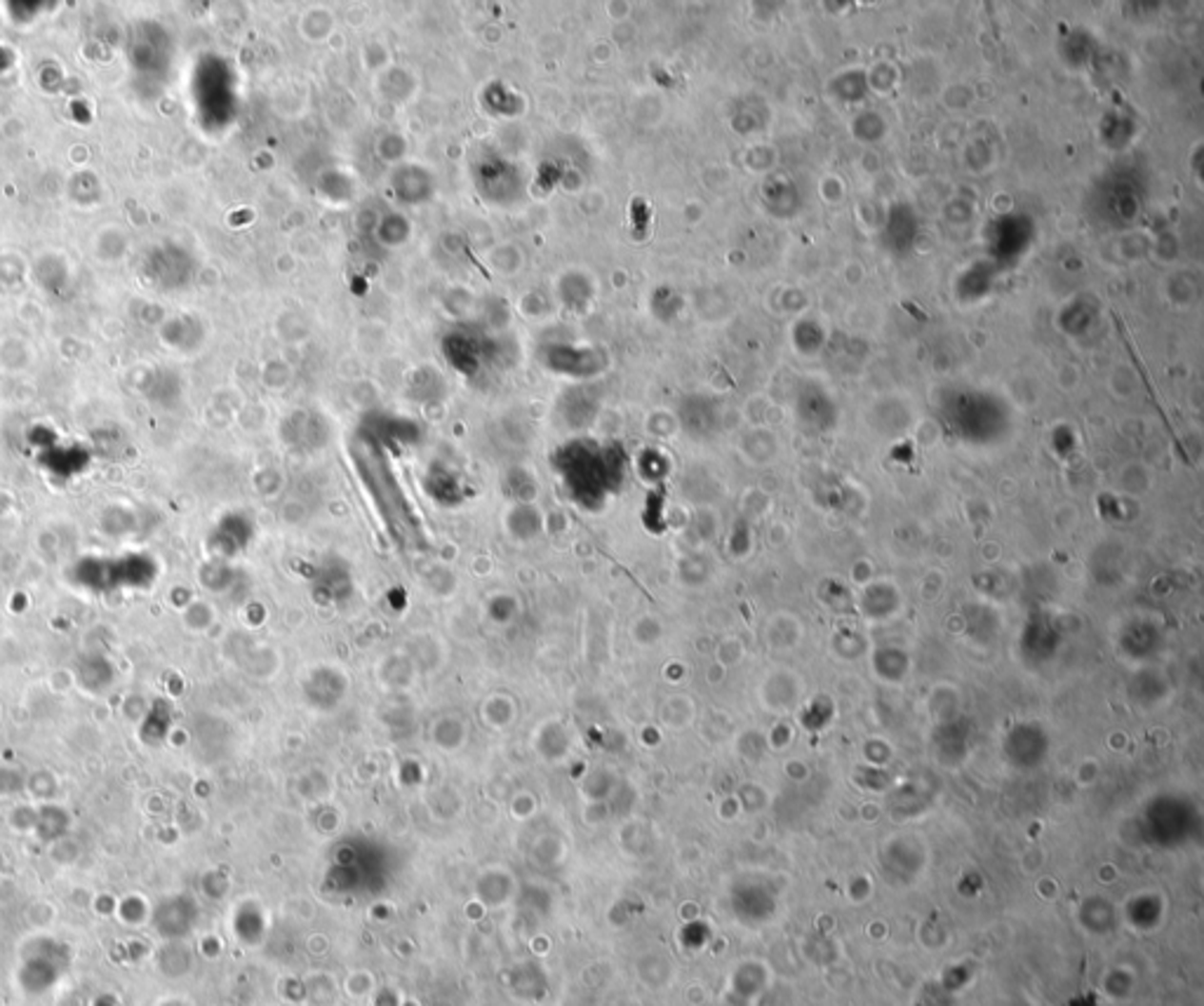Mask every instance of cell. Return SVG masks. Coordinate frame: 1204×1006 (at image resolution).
Instances as JSON below:
<instances>
[]
</instances>
